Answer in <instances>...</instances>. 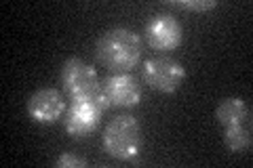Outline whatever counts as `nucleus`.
<instances>
[{"label": "nucleus", "mask_w": 253, "mask_h": 168, "mask_svg": "<svg viewBox=\"0 0 253 168\" xmlns=\"http://www.w3.org/2000/svg\"><path fill=\"white\" fill-rule=\"evenodd\" d=\"M106 103L104 99H72L63 114V126L72 137H86L97 131Z\"/></svg>", "instance_id": "nucleus-4"}, {"label": "nucleus", "mask_w": 253, "mask_h": 168, "mask_svg": "<svg viewBox=\"0 0 253 168\" xmlns=\"http://www.w3.org/2000/svg\"><path fill=\"white\" fill-rule=\"evenodd\" d=\"M59 82L72 99H99L101 82L93 66L84 63L78 57H70L61 66Z\"/></svg>", "instance_id": "nucleus-3"}, {"label": "nucleus", "mask_w": 253, "mask_h": 168, "mask_svg": "<svg viewBox=\"0 0 253 168\" xmlns=\"http://www.w3.org/2000/svg\"><path fill=\"white\" fill-rule=\"evenodd\" d=\"M101 99L106 107H135L141 101V86L129 71H118L101 80Z\"/></svg>", "instance_id": "nucleus-6"}, {"label": "nucleus", "mask_w": 253, "mask_h": 168, "mask_svg": "<svg viewBox=\"0 0 253 168\" xmlns=\"http://www.w3.org/2000/svg\"><path fill=\"white\" fill-rule=\"evenodd\" d=\"M186 78L184 66L173 57H150L144 61V80L150 89L161 93H175L181 86V80Z\"/></svg>", "instance_id": "nucleus-5"}, {"label": "nucleus", "mask_w": 253, "mask_h": 168, "mask_svg": "<svg viewBox=\"0 0 253 168\" xmlns=\"http://www.w3.org/2000/svg\"><path fill=\"white\" fill-rule=\"evenodd\" d=\"M144 36L154 51H173L181 44V23L171 13H156L146 21Z\"/></svg>", "instance_id": "nucleus-7"}, {"label": "nucleus", "mask_w": 253, "mask_h": 168, "mask_svg": "<svg viewBox=\"0 0 253 168\" xmlns=\"http://www.w3.org/2000/svg\"><path fill=\"white\" fill-rule=\"evenodd\" d=\"M104 149L116 160H135L141 147V126L131 114H121L110 120L104 131Z\"/></svg>", "instance_id": "nucleus-2"}, {"label": "nucleus", "mask_w": 253, "mask_h": 168, "mask_svg": "<svg viewBox=\"0 0 253 168\" xmlns=\"http://www.w3.org/2000/svg\"><path fill=\"white\" fill-rule=\"evenodd\" d=\"M55 164H57L59 168H66V166L84 168L86 166V160L84 158H78V156H72V154H63V156H59L57 160H55Z\"/></svg>", "instance_id": "nucleus-12"}, {"label": "nucleus", "mask_w": 253, "mask_h": 168, "mask_svg": "<svg viewBox=\"0 0 253 168\" xmlns=\"http://www.w3.org/2000/svg\"><path fill=\"white\" fill-rule=\"evenodd\" d=\"M215 118L221 126L251 122V107L241 97H226L215 107Z\"/></svg>", "instance_id": "nucleus-9"}, {"label": "nucleus", "mask_w": 253, "mask_h": 168, "mask_svg": "<svg viewBox=\"0 0 253 168\" xmlns=\"http://www.w3.org/2000/svg\"><path fill=\"white\" fill-rule=\"evenodd\" d=\"M177 6H181V9H186V11H211V9H215L217 2L215 0H179V2H175Z\"/></svg>", "instance_id": "nucleus-11"}, {"label": "nucleus", "mask_w": 253, "mask_h": 168, "mask_svg": "<svg viewBox=\"0 0 253 168\" xmlns=\"http://www.w3.org/2000/svg\"><path fill=\"white\" fill-rule=\"evenodd\" d=\"M28 114L38 124H53L66 114V99L57 89H38L28 99Z\"/></svg>", "instance_id": "nucleus-8"}, {"label": "nucleus", "mask_w": 253, "mask_h": 168, "mask_svg": "<svg viewBox=\"0 0 253 168\" xmlns=\"http://www.w3.org/2000/svg\"><path fill=\"white\" fill-rule=\"evenodd\" d=\"M97 59L101 66L118 71H131L141 59V38L133 30L112 28L104 32L95 46Z\"/></svg>", "instance_id": "nucleus-1"}, {"label": "nucleus", "mask_w": 253, "mask_h": 168, "mask_svg": "<svg viewBox=\"0 0 253 168\" xmlns=\"http://www.w3.org/2000/svg\"><path fill=\"white\" fill-rule=\"evenodd\" d=\"M224 143H226V147L230 151H247V149H251V143H253L251 122L224 126Z\"/></svg>", "instance_id": "nucleus-10"}]
</instances>
